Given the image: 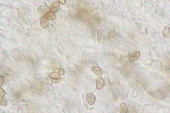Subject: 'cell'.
Segmentation results:
<instances>
[{
	"instance_id": "6da1fadb",
	"label": "cell",
	"mask_w": 170,
	"mask_h": 113,
	"mask_svg": "<svg viewBox=\"0 0 170 113\" xmlns=\"http://www.w3.org/2000/svg\"><path fill=\"white\" fill-rule=\"evenodd\" d=\"M59 1H57L54 2L51 5L50 10H49V11H50V12L52 13L56 12L59 9Z\"/></svg>"
},
{
	"instance_id": "7a4b0ae2",
	"label": "cell",
	"mask_w": 170,
	"mask_h": 113,
	"mask_svg": "<svg viewBox=\"0 0 170 113\" xmlns=\"http://www.w3.org/2000/svg\"><path fill=\"white\" fill-rule=\"evenodd\" d=\"M87 100L88 101L89 105H93L95 102L96 98L95 96L93 94L91 93H89L88 94L87 97Z\"/></svg>"
},
{
	"instance_id": "3957f363",
	"label": "cell",
	"mask_w": 170,
	"mask_h": 113,
	"mask_svg": "<svg viewBox=\"0 0 170 113\" xmlns=\"http://www.w3.org/2000/svg\"><path fill=\"white\" fill-rule=\"evenodd\" d=\"M41 24L43 28H46L48 24V18L46 15L42 16L41 19Z\"/></svg>"
},
{
	"instance_id": "277c9868",
	"label": "cell",
	"mask_w": 170,
	"mask_h": 113,
	"mask_svg": "<svg viewBox=\"0 0 170 113\" xmlns=\"http://www.w3.org/2000/svg\"><path fill=\"white\" fill-rule=\"evenodd\" d=\"M104 85V82L103 78L101 77L98 78L96 82V87L97 89L98 90L101 89L103 87Z\"/></svg>"
},
{
	"instance_id": "5b68a950",
	"label": "cell",
	"mask_w": 170,
	"mask_h": 113,
	"mask_svg": "<svg viewBox=\"0 0 170 113\" xmlns=\"http://www.w3.org/2000/svg\"><path fill=\"white\" fill-rule=\"evenodd\" d=\"M140 52L139 51L134 52L131 54L130 57V59L131 61H134L137 60L140 55Z\"/></svg>"
},
{
	"instance_id": "8992f818",
	"label": "cell",
	"mask_w": 170,
	"mask_h": 113,
	"mask_svg": "<svg viewBox=\"0 0 170 113\" xmlns=\"http://www.w3.org/2000/svg\"><path fill=\"white\" fill-rule=\"evenodd\" d=\"M91 70L95 74L98 75H101L102 72L101 68L97 66H94L91 68Z\"/></svg>"
},
{
	"instance_id": "52a82bcc",
	"label": "cell",
	"mask_w": 170,
	"mask_h": 113,
	"mask_svg": "<svg viewBox=\"0 0 170 113\" xmlns=\"http://www.w3.org/2000/svg\"><path fill=\"white\" fill-rule=\"evenodd\" d=\"M170 32V28L168 27H166L163 31V35L165 38H167L169 37Z\"/></svg>"
},
{
	"instance_id": "ba28073f",
	"label": "cell",
	"mask_w": 170,
	"mask_h": 113,
	"mask_svg": "<svg viewBox=\"0 0 170 113\" xmlns=\"http://www.w3.org/2000/svg\"><path fill=\"white\" fill-rule=\"evenodd\" d=\"M128 111V108L125 104L122 103L120 106V111L121 113H126Z\"/></svg>"
},
{
	"instance_id": "9c48e42d",
	"label": "cell",
	"mask_w": 170,
	"mask_h": 113,
	"mask_svg": "<svg viewBox=\"0 0 170 113\" xmlns=\"http://www.w3.org/2000/svg\"><path fill=\"white\" fill-rule=\"evenodd\" d=\"M60 74L59 73L57 72H53L51 73L49 75V77L51 79H56L60 78Z\"/></svg>"
},
{
	"instance_id": "30bf717a",
	"label": "cell",
	"mask_w": 170,
	"mask_h": 113,
	"mask_svg": "<svg viewBox=\"0 0 170 113\" xmlns=\"http://www.w3.org/2000/svg\"><path fill=\"white\" fill-rule=\"evenodd\" d=\"M45 15L47 18L51 20H54L56 18V16L53 13L51 12H47L45 13Z\"/></svg>"
},
{
	"instance_id": "8fae6325",
	"label": "cell",
	"mask_w": 170,
	"mask_h": 113,
	"mask_svg": "<svg viewBox=\"0 0 170 113\" xmlns=\"http://www.w3.org/2000/svg\"><path fill=\"white\" fill-rule=\"evenodd\" d=\"M0 103L1 105L6 107L7 105V102L6 99L4 96H0Z\"/></svg>"
},
{
	"instance_id": "7c38bea8",
	"label": "cell",
	"mask_w": 170,
	"mask_h": 113,
	"mask_svg": "<svg viewBox=\"0 0 170 113\" xmlns=\"http://www.w3.org/2000/svg\"><path fill=\"white\" fill-rule=\"evenodd\" d=\"M62 78L61 77L60 78H56V79H51V80L53 83H59L61 81H62Z\"/></svg>"
},
{
	"instance_id": "4fadbf2b",
	"label": "cell",
	"mask_w": 170,
	"mask_h": 113,
	"mask_svg": "<svg viewBox=\"0 0 170 113\" xmlns=\"http://www.w3.org/2000/svg\"><path fill=\"white\" fill-rule=\"evenodd\" d=\"M64 70L62 68H60L59 70V73L60 75H63L64 74Z\"/></svg>"
},
{
	"instance_id": "5bb4252c",
	"label": "cell",
	"mask_w": 170,
	"mask_h": 113,
	"mask_svg": "<svg viewBox=\"0 0 170 113\" xmlns=\"http://www.w3.org/2000/svg\"><path fill=\"white\" fill-rule=\"evenodd\" d=\"M0 96H4L5 95V92L2 89V88H0Z\"/></svg>"
},
{
	"instance_id": "9a60e30c",
	"label": "cell",
	"mask_w": 170,
	"mask_h": 113,
	"mask_svg": "<svg viewBox=\"0 0 170 113\" xmlns=\"http://www.w3.org/2000/svg\"><path fill=\"white\" fill-rule=\"evenodd\" d=\"M0 86L3 85V83H4V77L2 75H1L0 77Z\"/></svg>"
},
{
	"instance_id": "2e32d148",
	"label": "cell",
	"mask_w": 170,
	"mask_h": 113,
	"mask_svg": "<svg viewBox=\"0 0 170 113\" xmlns=\"http://www.w3.org/2000/svg\"><path fill=\"white\" fill-rule=\"evenodd\" d=\"M62 4H64L66 2V0H58Z\"/></svg>"
}]
</instances>
